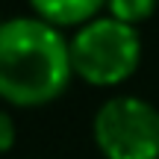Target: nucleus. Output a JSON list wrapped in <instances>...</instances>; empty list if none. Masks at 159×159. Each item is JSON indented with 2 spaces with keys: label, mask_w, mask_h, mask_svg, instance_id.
Returning <instances> with one entry per match:
<instances>
[{
  "label": "nucleus",
  "mask_w": 159,
  "mask_h": 159,
  "mask_svg": "<svg viewBox=\"0 0 159 159\" xmlns=\"http://www.w3.org/2000/svg\"><path fill=\"white\" fill-rule=\"evenodd\" d=\"M0 24H3V21H0Z\"/></svg>",
  "instance_id": "7"
},
{
  "label": "nucleus",
  "mask_w": 159,
  "mask_h": 159,
  "mask_svg": "<svg viewBox=\"0 0 159 159\" xmlns=\"http://www.w3.org/2000/svg\"><path fill=\"white\" fill-rule=\"evenodd\" d=\"M74 77L97 89H112L136 74L142 62V39L136 27L112 15H97L94 21L77 27L68 39Z\"/></svg>",
  "instance_id": "2"
},
{
  "label": "nucleus",
  "mask_w": 159,
  "mask_h": 159,
  "mask_svg": "<svg viewBox=\"0 0 159 159\" xmlns=\"http://www.w3.org/2000/svg\"><path fill=\"white\" fill-rule=\"evenodd\" d=\"M15 121H12L9 112H3L0 109V153H6V150H12V144H15Z\"/></svg>",
  "instance_id": "6"
},
{
  "label": "nucleus",
  "mask_w": 159,
  "mask_h": 159,
  "mask_svg": "<svg viewBox=\"0 0 159 159\" xmlns=\"http://www.w3.org/2000/svg\"><path fill=\"white\" fill-rule=\"evenodd\" d=\"M156 6H159V0H106V12L118 21L130 24V27L148 21L156 12Z\"/></svg>",
  "instance_id": "5"
},
{
  "label": "nucleus",
  "mask_w": 159,
  "mask_h": 159,
  "mask_svg": "<svg viewBox=\"0 0 159 159\" xmlns=\"http://www.w3.org/2000/svg\"><path fill=\"white\" fill-rule=\"evenodd\" d=\"M91 130L103 159H159V109L142 97L106 100Z\"/></svg>",
  "instance_id": "3"
},
{
  "label": "nucleus",
  "mask_w": 159,
  "mask_h": 159,
  "mask_svg": "<svg viewBox=\"0 0 159 159\" xmlns=\"http://www.w3.org/2000/svg\"><path fill=\"white\" fill-rule=\"evenodd\" d=\"M33 12L41 21L53 24V27H83V24L94 21L100 9H106V0H30Z\"/></svg>",
  "instance_id": "4"
},
{
  "label": "nucleus",
  "mask_w": 159,
  "mask_h": 159,
  "mask_svg": "<svg viewBox=\"0 0 159 159\" xmlns=\"http://www.w3.org/2000/svg\"><path fill=\"white\" fill-rule=\"evenodd\" d=\"M74 77L71 44L62 30L39 15L0 24V97L12 106L35 109L65 94Z\"/></svg>",
  "instance_id": "1"
}]
</instances>
